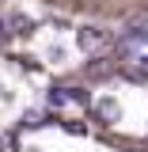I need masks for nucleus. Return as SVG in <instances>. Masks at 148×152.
I'll list each match as a JSON object with an SVG mask.
<instances>
[{"label":"nucleus","instance_id":"3","mask_svg":"<svg viewBox=\"0 0 148 152\" xmlns=\"http://www.w3.org/2000/svg\"><path fill=\"white\" fill-rule=\"evenodd\" d=\"M4 148H12V141H4V137H0V152H4Z\"/></svg>","mask_w":148,"mask_h":152},{"label":"nucleus","instance_id":"2","mask_svg":"<svg viewBox=\"0 0 148 152\" xmlns=\"http://www.w3.org/2000/svg\"><path fill=\"white\" fill-rule=\"evenodd\" d=\"M12 27H15V34H27L31 31V19L27 15H12Z\"/></svg>","mask_w":148,"mask_h":152},{"label":"nucleus","instance_id":"4","mask_svg":"<svg viewBox=\"0 0 148 152\" xmlns=\"http://www.w3.org/2000/svg\"><path fill=\"white\" fill-rule=\"evenodd\" d=\"M4 38H8V34H4V23H0V42H4Z\"/></svg>","mask_w":148,"mask_h":152},{"label":"nucleus","instance_id":"1","mask_svg":"<svg viewBox=\"0 0 148 152\" xmlns=\"http://www.w3.org/2000/svg\"><path fill=\"white\" fill-rule=\"evenodd\" d=\"M76 42H80V50H103L110 42V31L99 27V23H91V27H80L76 31Z\"/></svg>","mask_w":148,"mask_h":152}]
</instances>
